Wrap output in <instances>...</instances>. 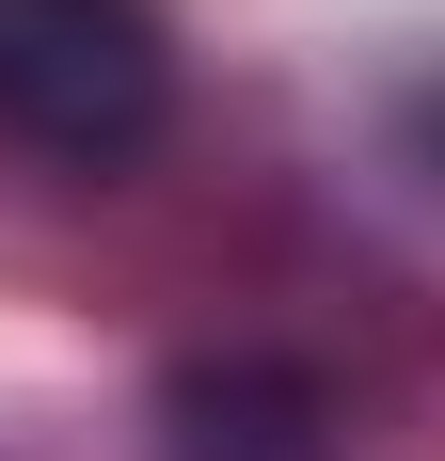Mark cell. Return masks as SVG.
I'll use <instances>...</instances> for the list:
<instances>
[{
	"mask_svg": "<svg viewBox=\"0 0 445 461\" xmlns=\"http://www.w3.org/2000/svg\"><path fill=\"white\" fill-rule=\"evenodd\" d=\"M159 128H176L159 0H0V143L64 176H128Z\"/></svg>",
	"mask_w": 445,
	"mask_h": 461,
	"instance_id": "6da1fadb",
	"label": "cell"
},
{
	"mask_svg": "<svg viewBox=\"0 0 445 461\" xmlns=\"http://www.w3.org/2000/svg\"><path fill=\"white\" fill-rule=\"evenodd\" d=\"M159 414H176V461H334V398L286 350H191Z\"/></svg>",
	"mask_w": 445,
	"mask_h": 461,
	"instance_id": "7a4b0ae2",
	"label": "cell"
}]
</instances>
